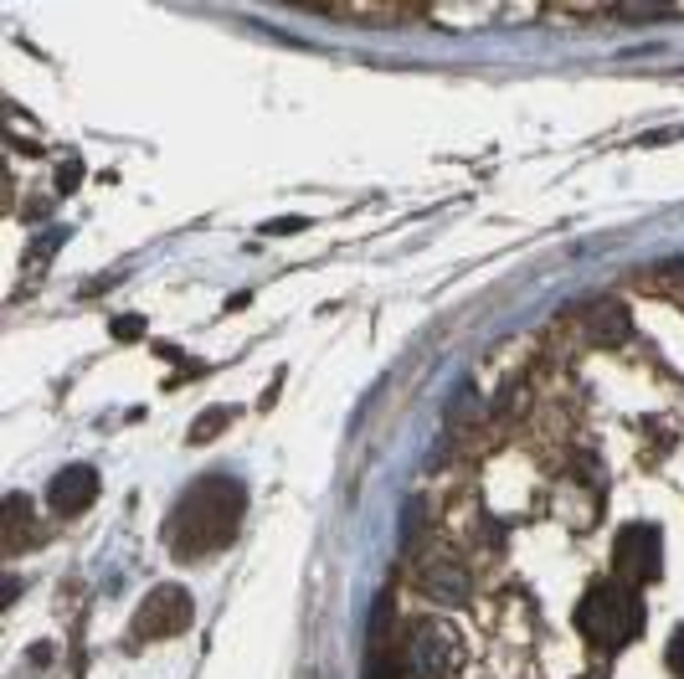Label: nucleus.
I'll return each instance as SVG.
<instances>
[{"instance_id": "obj_11", "label": "nucleus", "mask_w": 684, "mask_h": 679, "mask_svg": "<svg viewBox=\"0 0 684 679\" xmlns=\"http://www.w3.org/2000/svg\"><path fill=\"white\" fill-rule=\"evenodd\" d=\"M293 227H304V222H299V216H289V222H268L263 232H293Z\"/></svg>"}, {"instance_id": "obj_10", "label": "nucleus", "mask_w": 684, "mask_h": 679, "mask_svg": "<svg viewBox=\"0 0 684 679\" xmlns=\"http://www.w3.org/2000/svg\"><path fill=\"white\" fill-rule=\"evenodd\" d=\"M114 335H118V340H139V335H144V325H139V319H118Z\"/></svg>"}, {"instance_id": "obj_5", "label": "nucleus", "mask_w": 684, "mask_h": 679, "mask_svg": "<svg viewBox=\"0 0 684 679\" xmlns=\"http://www.w3.org/2000/svg\"><path fill=\"white\" fill-rule=\"evenodd\" d=\"M402 659H407V669H411L417 679H443V675H453V664H458V633H453V623H438V618L417 623Z\"/></svg>"}, {"instance_id": "obj_2", "label": "nucleus", "mask_w": 684, "mask_h": 679, "mask_svg": "<svg viewBox=\"0 0 684 679\" xmlns=\"http://www.w3.org/2000/svg\"><path fill=\"white\" fill-rule=\"evenodd\" d=\"M577 628L592 649H623L644 633V602L623 582H597L586 587L582 607H577Z\"/></svg>"}, {"instance_id": "obj_1", "label": "nucleus", "mask_w": 684, "mask_h": 679, "mask_svg": "<svg viewBox=\"0 0 684 679\" xmlns=\"http://www.w3.org/2000/svg\"><path fill=\"white\" fill-rule=\"evenodd\" d=\"M242 515H248V489L237 479H195L165 525V541L176 556H212L237 541Z\"/></svg>"}, {"instance_id": "obj_4", "label": "nucleus", "mask_w": 684, "mask_h": 679, "mask_svg": "<svg viewBox=\"0 0 684 679\" xmlns=\"http://www.w3.org/2000/svg\"><path fill=\"white\" fill-rule=\"evenodd\" d=\"M195 618V602L186 587L176 582H165L155 587L150 598H144V607L135 613V639L139 643H150V639H176V633H186Z\"/></svg>"}, {"instance_id": "obj_8", "label": "nucleus", "mask_w": 684, "mask_h": 679, "mask_svg": "<svg viewBox=\"0 0 684 679\" xmlns=\"http://www.w3.org/2000/svg\"><path fill=\"white\" fill-rule=\"evenodd\" d=\"M227 417H232V412H206V417H195V427H191V443H206V438H216V432L227 427Z\"/></svg>"}, {"instance_id": "obj_6", "label": "nucleus", "mask_w": 684, "mask_h": 679, "mask_svg": "<svg viewBox=\"0 0 684 679\" xmlns=\"http://www.w3.org/2000/svg\"><path fill=\"white\" fill-rule=\"evenodd\" d=\"M93 500H98V468H88V464L62 468L58 479L47 485V510H52V515H62V520L83 515Z\"/></svg>"}, {"instance_id": "obj_7", "label": "nucleus", "mask_w": 684, "mask_h": 679, "mask_svg": "<svg viewBox=\"0 0 684 679\" xmlns=\"http://www.w3.org/2000/svg\"><path fill=\"white\" fill-rule=\"evenodd\" d=\"M422 592H428L432 602L453 607V602L469 598L473 582H469V571H464L458 562H432V566H422Z\"/></svg>"}, {"instance_id": "obj_9", "label": "nucleus", "mask_w": 684, "mask_h": 679, "mask_svg": "<svg viewBox=\"0 0 684 679\" xmlns=\"http://www.w3.org/2000/svg\"><path fill=\"white\" fill-rule=\"evenodd\" d=\"M669 669H674V675H684V633H674V643H669Z\"/></svg>"}, {"instance_id": "obj_3", "label": "nucleus", "mask_w": 684, "mask_h": 679, "mask_svg": "<svg viewBox=\"0 0 684 679\" xmlns=\"http://www.w3.org/2000/svg\"><path fill=\"white\" fill-rule=\"evenodd\" d=\"M664 566V536L659 525H623L618 541H612V571L623 587H644L659 577Z\"/></svg>"}]
</instances>
